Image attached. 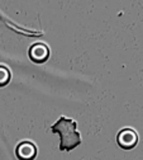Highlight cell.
Instances as JSON below:
<instances>
[{"mask_svg":"<svg viewBox=\"0 0 143 160\" xmlns=\"http://www.w3.org/2000/svg\"><path fill=\"white\" fill-rule=\"evenodd\" d=\"M76 126H77L76 122L72 121V119L61 117L51 127L53 133L60 135L61 151H71L81 144V137H80V133L76 131Z\"/></svg>","mask_w":143,"mask_h":160,"instance_id":"6da1fadb","label":"cell"},{"mask_svg":"<svg viewBox=\"0 0 143 160\" xmlns=\"http://www.w3.org/2000/svg\"><path fill=\"white\" fill-rule=\"evenodd\" d=\"M117 140H118V144L120 148H123L126 150H131L138 142V135L132 128H124L119 132Z\"/></svg>","mask_w":143,"mask_h":160,"instance_id":"7a4b0ae2","label":"cell"},{"mask_svg":"<svg viewBox=\"0 0 143 160\" xmlns=\"http://www.w3.org/2000/svg\"><path fill=\"white\" fill-rule=\"evenodd\" d=\"M50 56V50L45 43H36L29 48V57L37 64H42Z\"/></svg>","mask_w":143,"mask_h":160,"instance_id":"3957f363","label":"cell"},{"mask_svg":"<svg viewBox=\"0 0 143 160\" xmlns=\"http://www.w3.org/2000/svg\"><path fill=\"white\" fill-rule=\"evenodd\" d=\"M37 155V148L29 141L20 142L17 148V156L19 160H33Z\"/></svg>","mask_w":143,"mask_h":160,"instance_id":"277c9868","label":"cell"},{"mask_svg":"<svg viewBox=\"0 0 143 160\" xmlns=\"http://www.w3.org/2000/svg\"><path fill=\"white\" fill-rule=\"evenodd\" d=\"M10 80V71L5 66H0V87H4Z\"/></svg>","mask_w":143,"mask_h":160,"instance_id":"5b68a950","label":"cell"}]
</instances>
